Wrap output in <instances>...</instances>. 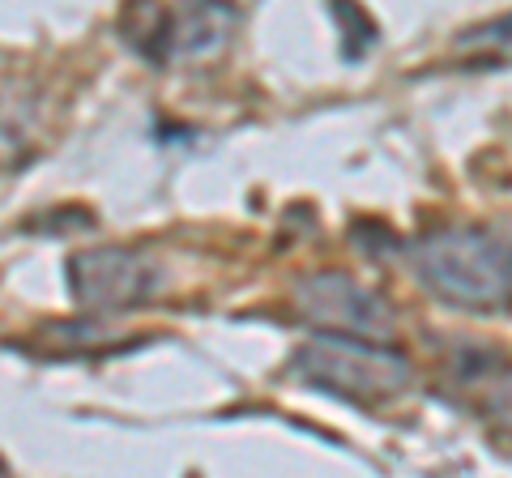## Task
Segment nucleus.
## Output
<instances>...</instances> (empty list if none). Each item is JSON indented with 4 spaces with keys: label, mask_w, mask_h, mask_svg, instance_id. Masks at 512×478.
Wrapping results in <instances>:
<instances>
[{
    "label": "nucleus",
    "mask_w": 512,
    "mask_h": 478,
    "mask_svg": "<svg viewBox=\"0 0 512 478\" xmlns=\"http://www.w3.org/2000/svg\"><path fill=\"white\" fill-rule=\"evenodd\" d=\"M30 107L22 103V111H13V99H0V158L5 146H22V158L35 150V129H30Z\"/></svg>",
    "instance_id": "nucleus-8"
},
{
    "label": "nucleus",
    "mask_w": 512,
    "mask_h": 478,
    "mask_svg": "<svg viewBox=\"0 0 512 478\" xmlns=\"http://www.w3.org/2000/svg\"><path fill=\"white\" fill-rule=\"evenodd\" d=\"M291 376L355 406L397 402L414 385V368L402 350L359 338H333V333H316L312 342L295 350Z\"/></svg>",
    "instance_id": "nucleus-2"
},
{
    "label": "nucleus",
    "mask_w": 512,
    "mask_h": 478,
    "mask_svg": "<svg viewBox=\"0 0 512 478\" xmlns=\"http://www.w3.org/2000/svg\"><path fill=\"white\" fill-rule=\"evenodd\" d=\"M150 18V56L158 60H197L210 56L227 43L231 26H235V9L222 5H188V9H171V13H146Z\"/></svg>",
    "instance_id": "nucleus-5"
},
{
    "label": "nucleus",
    "mask_w": 512,
    "mask_h": 478,
    "mask_svg": "<svg viewBox=\"0 0 512 478\" xmlns=\"http://www.w3.org/2000/svg\"><path fill=\"white\" fill-rule=\"evenodd\" d=\"M69 291L90 312H128L163 291V269L141 248H86L69 257Z\"/></svg>",
    "instance_id": "nucleus-4"
},
{
    "label": "nucleus",
    "mask_w": 512,
    "mask_h": 478,
    "mask_svg": "<svg viewBox=\"0 0 512 478\" xmlns=\"http://www.w3.org/2000/svg\"><path fill=\"white\" fill-rule=\"evenodd\" d=\"M414 274L431 295L470 312L512 308V239L483 227H444L414 244Z\"/></svg>",
    "instance_id": "nucleus-1"
},
{
    "label": "nucleus",
    "mask_w": 512,
    "mask_h": 478,
    "mask_svg": "<svg viewBox=\"0 0 512 478\" xmlns=\"http://www.w3.org/2000/svg\"><path fill=\"white\" fill-rule=\"evenodd\" d=\"M295 308L303 321L320 325L333 338H359V342H393L397 316L393 304L372 286L355 282L350 274H312L295 286Z\"/></svg>",
    "instance_id": "nucleus-3"
},
{
    "label": "nucleus",
    "mask_w": 512,
    "mask_h": 478,
    "mask_svg": "<svg viewBox=\"0 0 512 478\" xmlns=\"http://www.w3.org/2000/svg\"><path fill=\"white\" fill-rule=\"evenodd\" d=\"M0 478H5V474H0Z\"/></svg>",
    "instance_id": "nucleus-9"
},
{
    "label": "nucleus",
    "mask_w": 512,
    "mask_h": 478,
    "mask_svg": "<svg viewBox=\"0 0 512 478\" xmlns=\"http://www.w3.org/2000/svg\"><path fill=\"white\" fill-rule=\"evenodd\" d=\"M453 380L470 393V406L483 414L495 444L512 453V363L491 355H466Z\"/></svg>",
    "instance_id": "nucleus-6"
},
{
    "label": "nucleus",
    "mask_w": 512,
    "mask_h": 478,
    "mask_svg": "<svg viewBox=\"0 0 512 478\" xmlns=\"http://www.w3.org/2000/svg\"><path fill=\"white\" fill-rule=\"evenodd\" d=\"M461 52H487V60H512V18L466 30L461 35Z\"/></svg>",
    "instance_id": "nucleus-7"
}]
</instances>
